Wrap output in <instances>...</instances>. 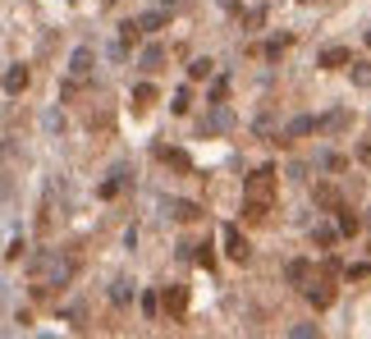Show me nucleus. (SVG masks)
<instances>
[{"mask_svg": "<svg viewBox=\"0 0 371 339\" xmlns=\"http://www.w3.org/2000/svg\"><path fill=\"white\" fill-rule=\"evenodd\" d=\"M270 216V202H252V197H243V220H252V225H257V220H266Z\"/></svg>", "mask_w": 371, "mask_h": 339, "instance_id": "4468645a", "label": "nucleus"}, {"mask_svg": "<svg viewBox=\"0 0 371 339\" xmlns=\"http://www.w3.org/2000/svg\"><path fill=\"white\" fill-rule=\"evenodd\" d=\"M152 101H156V87H152V83H138V87H133V105H138V110H147Z\"/></svg>", "mask_w": 371, "mask_h": 339, "instance_id": "a211bd4d", "label": "nucleus"}, {"mask_svg": "<svg viewBox=\"0 0 371 339\" xmlns=\"http://www.w3.org/2000/svg\"><path fill=\"white\" fill-rule=\"evenodd\" d=\"M307 133H316V115H298V120H289V129L280 133L275 142H298V138H307Z\"/></svg>", "mask_w": 371, "mask_h": 339, "instance_id": "7ed1b4c3", "label": "nucleus"}, {"mask_svg": "<svg viewBox=\"0 0 371 339\" xmlns=\"http://www.w3.org/2000/svg\"><path fill=\"white\" fill-rule=\"evenodd\" d=\"M344 275H348V280H367V275H371V266H348Z\"/></svg>", "mask_w": 371, "mask_h": 339, "instance_id": "cd10ccee", "label": "nucleus"}, {"mask_svg": "<svg viewBox=\"0 0 371 339\" xmlns=\"http://www.w3.org/2000/svg\"><path fill=\"white\" fill-rule=\"evenodd\" d=\"M161 156L170 161L174 170H193V166H188V156H183V151H174V147H161Z\"/></svg>", "mask_w": 371, "mask_h": 339, "instance_id": "5701e85b", "label": "nucleus"}, {"mask_svg": "<svg viewBox=\"0 0 371 339\" xmlns=\"http://www.w3.org/2000/svg\"><path fill=\"white\" fill-rule=\"evenodd\" d=\"M23 87H28V69H23V64H14V69L5 74V92H14V96H18Z\"/></svg>", "mask_w": 371, "mask_h": 339, "instance_id": "2eb2a0df", "label": "nucleus"}, {"mask_svg": "<svg viewBox=\"0 0 371 339\" xmlns=\"http://www.w3.org/2000/svg\"><path fill=\"white\" fill-rule=\"evenodd\" d=\"M69 74H74V79H87V74H92V51H87V46H78V51H74Z\"/></svg>", "mask_w": 371, "mask_h": 339, "instance_id": "9d476101", "label": "nucleus"}, {"mask_svg": "<svg viewBox=\"0 0 371 339\" xmlns=\"http://www.w3.org/2000/svg\"><path fill=\"white\" fill-rule=\"evenodd\" d=\"M353 87H371V60H353Z\"/></svg>", "mask_w": 371, "mask_h": 339, "instance_id": "aec40b11", "label": "nucleus"}, {"mask_svg": "<svg viewBox=\"0 0 371 339\" xmlns=\"http://www.w3.org/2000/svg\"><path fill=\"white\" fill-rule=\"evenodd\" d=\"M312 243H316V248H335L339 243V229L335 225H312Z\"/></svg>", "mask_w": 371, "mask_h": 339, "instance_id": "ddd939ff", "label": "nucleus"}, {"mask_svg": "<svg viewBox=\"0 0 371 339\" xmlns=\"http://www.w3.org/2000/svg\"><path fill=\"white\" fill-rule=\"evenodd\" d=\"M358 161H367V166H371V142H363V147H358Z\"/></svg>", "mask_w": 371, "mask_h": 339, "instance_id": "c85d7f7f", "label": "nucleus"}, {"mask_svg": "<svg viewBox=\"0 0 371 339\" xmlns=\"http://www.w3.org/2000/svg\"><path fill=\"white\" fill-rule=\"evenodd\" d=\"M174 5H179V0H161V9H174Z\"/></svg>", "mask_w": 371, "mask_h": 339, "instance_id": "c756f323", "label": "nucleus"}, {"mask_svg": "<svg viewBox=\"0 0 371 339\" xmlns=\"http://www.w3.org/2000/svg\"><path fill=\"white\" fill-rule=\"evenodd\" d=\"M312 197H316V207H330V211L339 207V193L330 188V183H316V188H312Z\"/></svg>", "mask_w": 371, "mask_h": 339, "instance_id": "dca6fc26", "label": "nucleus"}, {"mask_svg": "<svg viewBox=\"0 0 371 339\" xmlns=\"http://www.w3.org/2000/svg\"><path fill=\"white\" fill-rule=\"evenodd\" d=\"M165 211H170L174 220H198V216H202V207H198V202H188V197H174V202H165Z\"/></svg>", "mask_w": 371, "mask_h": 339, "instance_id": "6e6552de", "label": "nucleus"}, {"mask_svg": "<svg viewBox=\"0 0 371 339\" xmlns=\"http://www.w3.org/2000/svg\"><path fill=\"white\" fill-rule=\"evenodd\" d=\"M142 316H147V321H156V316H161V294H156V289H147V294H142Z\"/></svg>", "mask_w": 371, "mask_h": 339, "instance_id": "6ab92c4d", "label": "nucleus"}, {"mask_svg": "<svg viewBox=\"0 0 371 339\" xmlns=\"http://www.w3.org/2000/svg\"><path fill=\"white\" fill-rule=\"evenodd\" d=\"M335 211H339V225H335V229H339V234H358V229H363V220H358V216H353V207H344V202H339V207H335Z\"/></svg>", "mask_w": 371, "mask_h": 339, "instance_id": "f8f14e48", "label": "nucleus"}, {"mask_svg": "<svg viewBox=\"0 0 371 339\" xmlns=\"http://www.w3.org/2000/svg\"><path fill=\"white\" fill-rule=\"evenodd\" d=\"M161 64H165V46H147V51H142V69L156 74Z\"/></svg>", "mask_w": 371, "mask_h": 339, "instance_id": "f3484780", "label": "nucleus"}, {"mask_svg": "<svg viewBox=\"0 0 371 339\" xmlns=\"http://www.w3.org/2000/svg\"><path fill=\"white\" fill-rule=\"evenodd\" d=\"M367 46H371V33H367Z\"/></svg>", "mask_w": 371, "mask_h": 339, "instance_id": "7c9ffc66", "label": "nucleus"}, {"mask_svg": "<svg viewBox=\"0 0 371 339\" xmlns=\"http://www.w3.org/2000/svg\"><path fill=\"white\" fill-rule=\"evenodd\" d=\"M275 183H280V170H275V166H257L248 179H243V197L270 202V197H275Z\"/></svg>", "mask_w": 371, "mask_h": 339, "instance_id": "f257e3e1", "label": "nucleus"}, {"mask_svg": "<svg viewBox=\"0 0 371 339\" xmlns=\"http://www.w3.org/2000/svg\"><path fill=\"white\" fill-rule=\"evenodd\" d=\"M348 60H353V55H348V46H326V51L316 55V64H321V69H344Z\"/></svg>", "mask_w": 371, "mask_h": 339, "instance_id": "423d86ee", "label": "nucleus"}, {"mask_svg": "<svg viewBox=\"0 0 371 339\" xmlns=\"http://www.w3.org/2000/svg\"><path fill=\"white\" fill-rule=\"evenodd\" d=\"M207 74H211V60H193L188 64V79H207Z\"/></svg>", "mask_w": 371, "mask_h": 339, "instance_id": "b1692460", "label": "nucleus"}, {"mask_svg": "<svg viewBox=\"0 0 371 339\" xmlns=\"http://www.w3.org/2000/svg\"><path fill=\"white\" fill-rule=\"evenodd\" d=\"M348 129V110H335L326 120H316V133H344Z\"/></svg>", "mask_w": 371, "mask_h": 339, "instance_id": "9b49d317", "label": "nucleus"}, {"mask_svg": "<svg viewBox=\"0 0 371 339\" xmlns=\"http://www.w3.org/2000/svg\"><path fill=\"white\" fill-rule=\"evenodd\" d=\"M120 188H124V170H115L110 179L101 183V197H115V193H120Z\"/></svg>", "mask_w": 371, "mask_h": 339, "instance_id": "4be33fe9", "label": "nucleus"}, {"mask_svg": "<svg viewBox=\"0 0 371 339\" xmlns=\"http://www.w3.org/2000/svg\"><path fill=\"white\" fill-rule=\"evenodd\" d=\"M285 46H289L285 37H280V42H266V51H261V55H266V60H280V51H285Z\"/></svg>", "mask_w": 371, "mask_h": 339, "instance_id": "a878e982", "label": "nucleus"}, {"mask_svg": "<svg viewBox=\"0 0 371 339\" xmlns=\"http://www.w3.org/2000/svg\"><path fill=\"white\" fill-rule=\"evenodd\" d=\"M161 303H165V316H170V321H174V316H183V307H188V294H183V285H170V289L161 294Z\"/></svg>", "mask_w": 371, "mask_h": 339, "instance_id": "39448f33", "label": "nucleus"}, {"mask_svg": "<svg viewBox=\"0 0 371 339\" xmlns=\"http://www.w3.org/2000/svg\"><path fill=\"white\" fill-rule=\"evenodd\" d=\"M307 298H312V307H330L335 303V285H330V275H321V280H307Z\"/></svg>", "mask_w": 371, "mask_h": 339, "instance_id": "f03ea898", "label": "nucleus"}, {"mask_svg": "<svg viewBox=\"0 0 371 339\" xmlns=\"http://www.w3.org/2000/svg\"><path fill=\"white\" fill-rule=\"evenodd\" d=\"M133 23H138V33H161L165 28V9H147V14H138Z\"/></svg>", "mask_w": 371, "mask_h": 339, "instance_id": "1a4fd4ad", "label": "nucleus"}, {"mask_svg": "<svg viewBox=\"0 0 371 339\" xmlns=\"http://www.w3.org/2000/svg\"><path fill=\"white\" fill-rule=\"evenodd\" d=\"M224 253H229L234 261H248L252 248H248V239L239 234V225H224Z\"/></svg>", "mask_w": 371, "mask_h": 339, "instance_id": "20e7f679", "label": "nucleus"}, {"mask_svg": "<svg viewBox=\"0 0 371 339\" xmlns=\"http://www.w3.org/2000/svg\"><path fill=\"white\" fill-rule=\"evenodd\" d=\"M289 335H294V339H312V335H321V331H316V326H312V321H302V326H294V331H289Z\"/></svg>", "mask_w": 371, "mask_h": 339, "instance_id": "393cba45", "label": "nucleus"}, {"mask_svg": "<svg viewBox=\"0 0 371 339\" xmlns=\"http://www.w3.org/2000/svg\"><path fill=\"white\" fill-rule=\"evenodd\" d=\"M110 298H115V303H120V307H124V303H129V298H133V294H129V285H124V280H120V285H115V289H110Z\"/></svg>", "mask_w": 371, "mask_h": 339, "instance_id": "bb28decb", "label": "nucleus"}, {"mask_svg": "<svg viewBox=\"0 0 371 339\" xmlns=\"http://www.w3.org/2000/svg\"><path fill=\"white\" fill-rule=\"evenodd\" d=\"M316 170H344V156H335V151H316Z\"/></svg>", "mask_w": 371, "mask_h": 339, "instance_id": "412c9836", "label": "nucleus"}, {"mask_svg": "<svg viewBox=\"0 0 371 339\" xmlns=\"http://www.w3.org/2000/svg\"><path fill=\"white\" fill-rule=\"evenodd\" d=\"M285 280H289L294 289H302V285L312 280V261H307V257H294V261L285 266Z\"/></svg>", "mask_w": 371, "mask_h": 339, "instance_id": "0eeeda50", "label": "nucleus"}]
</instances>
